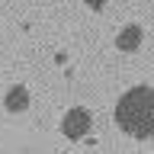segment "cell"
Returning a JSON list of instances; mask_svg holds the SVG:
<instances>
[{
    "label": "cell",
    "instance_id": "5",
    "mask_svg": "<svg viewBox=\"0 0 154 154\" xmlns=\"http://www.w3.org/2000/svg\"><path fill=\"white\" fill-rule=\"evenodd\" d=\"M84 3H87V10L100 13V10H106V3H109V0H84Z\"/></svg>",
    "mask_w": 154,
    "mask_h": 154
},
{
    "label": "cell",
    "instance_id": "1",
    "mask_svg": "<svg viewBox=\"0 0 154 154\" xmlns=\"http://www.w3.org/2000/svg\"><path fill=\"white\" fill-rule=\"evenodd\" d=\"M116 125L138 141L154 138V87H132L116 103Z\"/></svg>",
    "mask_w": 154,
    "mask_h": 154
},
{
    "label": "cell",
    "instance_id": "4",
    "mask_svg": "<svg viewBox=\"0 0 154 154\" xmlns=\"http://www.w3.org/2000/svg\"><path fill=\"white\" fill-rule=\"evenodd\" d=\"M29 103H32V96H29V87H23V84H13L7 93H3V109H7V112H13V116L26 112Z\"/></svg>",
    "mask_w": 154,
    "mask_h": 154
},
{
    "label": "cell",
    "instance_id": "2",
    "mask_svg": "<svg viewBox=\"0 0 154 154\" xmlns=\"http://www.w3.org/2000/svg\"><path fill=\"white\" fill-rule=\"evenodd\" d=\"M90 128H93V116H90L87 106H71V109L61 116V135H64L67 141H80V138H87Z\"/></svg>",
    "mask_w": 154,
    "mask_h": 154
},
{
    "label": "cell",
    "instance_id": "3",
    "mask_svg": "<svg viewBox=\"0 0 154 154\" xmlns=\"http://www.w3.org/2000/svg\"><path fill=\"white\" fill-rule=\"evenodd\" d=\"M144 42V29L138 26V23H128V26H122V32L116 35V48L122 51V55H132V51H138Z\"/></svg>",
    "mask_w": 154,
    "mask_h": 154
}]
</instances>
